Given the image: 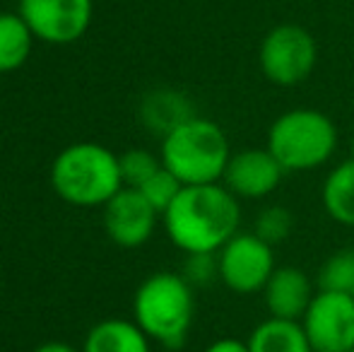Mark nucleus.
Wrapping results in <instances>:
<instances>
[{
  "label": "nucleus",
  "instance_id": "obj_1",
  "mask_svg": "<svg viewBox=\"0 0 354 352\" xmlns=\"http://www.w3.org/2000/svg\"><path fill=\"white\" fill-rule=\"evenodd\" d=\"M162 222L171 244L186 256L217 254L239 232L241 205L222 181L183 186Z\"/></svg>",
  "mask_w": 354,
  "mask_h": 352
},
{
  "label": "nucleus",
  "instance_id": "obj_2",
  "mask_svg": "<svg viewBox=\"0 0 354 352\" xmlns=\"http://www.w3.org/2000/svg\"><path fill=\"white\" fill-rule=\"evenodd\" d=\"M133 316L149 340L178 350L186 343L196 316L193 285L178 272H154L138 287Z\"/></svg>",
  "mask_w": 354,
  "mask_h": 352
},
{
  "label": "nucleus",
  "instance_id": "obj_3",
  "mask_svg": "<svg viewBox=\"0 0 354 352\" xmlns=\"http://www.w3.org/2000/svg\"><path fill=\"white\" fill-rule=\"evenodd\" d=\"M232 157L227 133L210 118L193 116L162 138L159 160L183 186L219 183Z\"/></svg>",
  "mask_w": 354,
  "mask_h": 352
},
{
  "label": "nucleus",
  "instance_id": "obj_4",
  "mask_svg": "<svg viewBox=\"0 0 354 352\" xmlns=\"http://www.w3.org/2000/svg\"><path fill=\"white\" fill-rule=\"evenodd\" d=\"M51 186L71 205H106L123 188L118 155L97 142H75L53 160Z\"/></svg>",
  "mask_w": 354,
  "mask_h": 352
},
{
  "label": "nucleus",
  "instance_id": "obj_5",
  "mask_svg": "<svg viewBox=\"0 0 354 352\" xmlns=\"http://www.w3.org/2000/svg\"><path fill=\"white\" fill-rule=\"evenodd\" d=\"M337 126L318 109H289L268 128L266 147L287 174L328 165L337 150Z\"/></svg>",
  "mask_w": 354,
  "mask_h": 352
},
{
  "label": "nucleus",
  "instance_id": "obj_6",
  "mask_svg": "<svg viewBox=\"0 0 354 352\" xmlns=\"http://www.w3.org/2000/svg\"><path fill=\"white\" fill-rule=\"evenodd\" d=\"M318 44L301 24H277L263 37L258 63L268 82L277 87H297L316 71Z\"/></svg>",
  "mask_w": 354,
  "mask_h": 352
},
{
  "label": "nucleus",
  "instance_id": "obj_7",
  "mask_svg": "<svg viewBox=\"0 0 354 352\" xmlns=\"http://www.w3.org/2000/svg\"><path fill=\"white\" fill-rule=\"evenodd\" d=\"M275 268L272 246L256 232H236L217 251V275L222 285L243 297L263 292Z\"/></svg>",
  "mask_w": 354,
  "mask_h": 352
},
{
  "label": "nucleus",
  "instance_id": "obj_8",
  "mask_svg": "<svg viewBox=\"0 0 354 352\" xmlns=\"http://www.w3.org/2000/svg\"><path fill=\"white\" fill-rule=\"evenodd\" d=\"M301 326L313 352L354 350V295L318 290Z\"/></svg>",
  "mask_w": 354,
  "mask_h": 352
},
{
  "label": "nucleus",
  "instance_id": "obj_9",
  "mask_svg": "<svg viewBox=\"0 0 354 352\" xmlns=\"http://www.w3.org/2000/svg\"><path fill=\"white\" fill-rule=\"evenodd\" d=\"M17 12L39 41L66 46L87 34L92 24V0H19Z\"/></svg>",
  "mask_w": 354,
  "mask_h": 352
},
{
  "label": "nucleus",
  "instance_id": "obj_10",
  "mask_svg": "<svg viewBox=\"0 0 354 352\" xmlns=\"http://www.w3.org/2000/svg\"><path fill=\"white\" fill-rule=\"evenodd\" d=\"M287 172L268 147H246L232 152L222 183L239 201H261L280 188Z\"/></svg>",
  "mask_w": 354,
  "mask_h": 352
},
{
  "label": "nucleus",
  "instance_id": "obj_11",
  "mask_svg": "<svg viewBox=\"0 0 354 352\" xmlns=\"http://www.w3.org/2000/svg\"><path fill=\"white\" fill-rule=\"evenodd\" d=\"M157 217H162L138 188L123 186L104 205V230L113 244L123 249H138L154 234Z\"/></svg>",
  "mask_w": 354,
  "mask_h": 352
},
{
  "label": "nucleus",
  "instance_id": "obj_12",
  "mask_svg": "<svg viewBox=\"0 0 354 352\" xmlns=\"http://www.w3.org/2000/svg\"><path fill=\"white\" fill-rule=\"evenodd\" d=\"M313 297V280L297 266H277L268 285L263 287L266 309L272 319L301 321Z\"/></svg>",
  "mask_w": 354,
  "mask_h": 352
},
{
  "label": "nucleus",
  "instance_id": "obj_13",
  "mask_svg": "<svg viewBox=\"0 0 354 352\" xmlns=\"http://www.w3.org/2000/svg\"><path fill=\"white\" fill-rule=\"evenodd\" d=\"M149 343L152 340L136 321L106 319L89 328L80 352H152Z\"/></svg>",
  "mask_w": 354,
  "mask_h": 352
},
{
  "label": "nucleus",
  "instance_id": "obj_14",
  "mask_svg": "<svg viewBox=\"0 0 354 352\" xmlns=\"http://www.w3.org/2000/svg\"><path fill=\"white\" fill-rule=\"evenodd\" d=\"M248 348L251 352H313L301 321L272 319V316H268L251 331Z\"/></svg>",
  "mask_w": 354,
  "mask_h": 352
},
{
  "label": "nucleus",
  "instance_id": "obj_15",
  "mask_svg": "<svg viewBox=\"0 0 354 352\" xmlns=\"http://www.w3.org/2000/svg\"><path fill=\"white\" fill-rule=\"evenodd\" d=\"M321 203L333 222L354 227V157L330 169L321 188Z\"/></svg>",
  "mask_w": 354,
  "mask_h": 352
},
{
  "label": "nucleus",
  "instance_id": "obj_16",
  "mask_svg": "<svg viewBox=\"0 0 354 352\" xmlns=\"http://www.w3.org/2000/svg\"><path fill=\"white\" fill-rule=\"evenodd\" d=\"M34 34L19 12H0V73L19 71L32 56Z\"/></svg>",
  "mask_w": 354,
  "mask_h": 352
},
{
  "label": "nucleus",
  "instance_id": "obj_17",
  "mask_svg": "<svg viewBox=\"0 0 354 352\" xmlns=\"http://www.w3.org/2000/svg\"><path fill=\"white\" fill-rule=\"evenodd\" d=\"M142 116L145 123H147L152 131L162 133V138L167 136L169 131H174L176 126H181L183 121L193 118L191 104L186 102V97L178 92H171V89H159V92L149 94L142 104Z\"/></svg>",
  "mask_w": 354,
  "mask_h": 352
},
{
  "label": "nucleus",
  "instance_id": "obj_18",
  "mask_svg": "<svg viewBox=\"0 0 354 352\" xmlns=\"http://www.w3.org/2000/svg\"><path fill=\"white\" fill-rule=\"evenodd\" d=\"M318 290L354 295V246L340 249L326 259L316 277Z\"/></svg>",
  "mask_w": 354,
  "mask_h": 352
},
{
  "label": "nucleus",
  "instance_id": "obj_19",
  "mask_svg": "<svg viewBox=\"0 0 354 352\" xmlns=\"http://www.w3.org/2000/svg\"><path fill=\"white\" fill-rule=\"evenodd\" d=\"M292 230H294V215L284 205L263 207L256 217V227H253V232L270 246H277L284 239H289Z\"/></svg>",
  "mask_w": 354,
  "mask_h": 352
},
{
  "label": "nucleus",
  "instance_id": "obj_20",
  "mask_svg": "<svg viewBox=\"0 0 354 352\" xmlns=\"http://www.w3.org/2000/svg\"><path fill=\"white\" fill-rule=\"evenodd\" d=\"M118 165H121L123 186L128 188H140L149 176H154L162 169V160L149 150L123 152V155H118Z\"/></svg>",
  "mask_w": 354,
  "mask_h": 352
},
{
  "label": "nucleus",
  "instance_id": "obj_21",
  "mask_svg": "<svg viewBox=\"0 0 354 352\" xmlns=\"http://www.w3.org/2000/svg\"><path fill=\"white\" fill-rule=\"evenodd\" d=\"M181 188H183V183L178 181V178L174 176L169 169H164V165H162V169H159L154 176H149L147 181L138 188V191L142 193L145 201H147L149 205L159 212V215H164L167 207L176 201V196L181 193Z\"/></svg>",
  "mask_w": 354,
  "mask_h": 352
},
{
  "label": "nucleus",
  "instance_id": "obj_22",
  "mask_svg": "<svg viewBox=\"0 0 354 352\" xmlns=\"http://www.w3.org/2000/svg\"><path fill=\"white\" fill-rule=\"evenodd\" d=\"M183 277L191 285H205L217 275V254H191L183 268Z\"/></svg>",
  "mask_w": 354,
  "mask_h": 352
},
{
  "label": "nucleus",
  "instance_id": "obj_23",
  "mask_svg": "<svg viewBox=\"0 0 354 352\" xmlns=\"http://www.w3.org/2000/svg\"><path fill=\"white\" fill-rule=\"evenodd\" d=\"M203 352H251V348H248V340L219 338V340H214V343L207 345Z\"/></svg>",
  "mask_w": 354,
  "mask_h": 352
},
{
  "label": "nucleus",
  "instance_id": "obj_24",
  "mask_svg": "<svg viewBox=\"0 0 354 352\" xmlns=\"http://www.w3.org/2000/svg\"><path fill=\"white\" fill-rule=\"evenodd\" d=\"M34 352H77V350H75L73 345H68V343H58V340H53V343L39 345Z\"/></svg>",
  "mask_w": 354,
  "mask_h": 352
},
{
  "label": "nucleus",
  "instance_id": "obj_25",
  "mask_svg": "<svg viewBox=\"0 0 354 352\" xmlns=\"http://www.w3.org/2000/svg\"><path fill=\"white\" fill-rule=\"evenodd\" d=\"M350 352H354V350H350Z\"/></svg>",
  "mask_w": 354,
  "mask_h": 352
}]
</instances>
